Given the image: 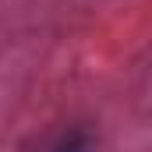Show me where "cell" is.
<instances>
[{
  "mask_svg": "<svg viewBox=\"0 0 152 152\" xmlns=\"http://www.w3.org/2000/svg\"><path fill=\"white\" fill-rule=\"evenodd\" d=\"M46 152H88V138L81 131H71V134H60Z\"/></svg>",
  "mask_w": 152,
  "mask_h": 152,
  "instance_id": "obj_1",
  "label": "cell"
}]
</instances>
